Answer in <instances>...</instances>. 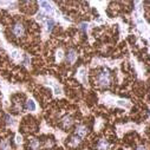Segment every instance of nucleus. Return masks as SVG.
<instances>
[{
  "label": "nucleus",
  "instance_id": "f257e3e1",
  "mask_svg": "<svg viewBox=\"0 0 150 150\" xmlns=\"http://www.w3.org/2000/svg\"><path fill=\"white\" fill-rule=\"evenodd\" d=\"M38 5H39V12L43 13L44 16L46 17H51L56 20V23L58 21L64 28H67L72 23L70 20H67L64 14L58 10V7L56 6V4L53 1H38Z\"/></svg>",
  "mask_w": 150,
  "mask_h": 150
},
{
  "label": "nucleus",
  "instance_id": "f03ea898",
  "mask_svg": "<svg viewBox=\"0 0 150 150\" xmlns=\"http://www.w3.org/2000/svg\"><path fill=\"white\" fill-rule=\"evenodd\" d=\"M98 103L99 104H105L106 106L111 108H122L127 111H129L132 108V103L129 99L120 98L117 96L111 95L110 92H98Z\"/></svg>",
  "mask_w": 150,
  "mask_h": 150
},
{
  "label": "nucleus",
  "instance_id": "7ed1b4c3",
  "mask_svg": "<svg viewBox=\"0 0 150 150\" xmlns=\"http://www.w3.org/2000/svg\"><path fill=\"white\" fill-rule=\"evenodd\" d=\"M132 20L136 24L137 31L141 37H144L146 40H149V24L145 21L143 17V3L135 1V10L132 12Z\"/></svg>",
  "mask_w": 150,
  "mask_h": 150
},
{
  "label": "nucleus",
  "instance_id": "20e7f679",
  "mask_svg": "<svg viewBox=\"0 0 150 150\" xmlns=\"http://www.w3.org/2000/svg\"><path fill=\"white\" fill-rule=\"evenodd\" d=\"M0 43H1V46L7 51L11 60L16 64H21L23 63V59H24V56H25V52L21 50V49H18V47H14L13 45H11L6 38L4 35V26L0 24Z\"/></svg>",
  "mask_w": 150,
  "mask_h": 150
},
{
  "label": "nucleus",
  "instance_id": "39448f33",
  "mask_svg": "<svg viewBox=\"0 0 150 150\" xmlns=\"http://www.w3.org/2000/svg\"><path fill=\"white\" fill-rule=\"evenodd\" d=\"M26 91L25 86L20 85V84H11L8 82H6L4 78L0 77V91H1V96H3V108L6 110L10 108V96L17 91Z\"/></svg>",
  "mask_w": 150,
  "mask_h": 150
},
{
  "label": "nucleus",
  "instance_id": "423d86ee",
  "mask_svg": "<svg viewBox=\"0 0 150 150\" xmlns=\"http://www.w3.org/2000/svg\"><path fill=\"white\" fill-rule=\"evenodd\" d=\"M38 83L45 85V86H49L51 90H52V93H53V97L54 98H64L65 97V93H64V89H63V85L52 76H39V77H35L34 78Z\"/></svg>",
  "mask_w": 150,
  "mask_h": 150
},
{
  "label": "nucleus",
  "instance_id": "0eeeda50",
  "mask_svg": "<svg viewBox=\"0 0 150 150\" xmlns=\"http://www.w3.org/2000/svg\"><path fill=\"white\" fill-rule=\"evenodd\" d=\"M33 19L35 21H38L39 24L43 25V31H42V40L45 42L47 38H49V35L51 34L52 30L56 26V20L51 17H46L44 16L43 13L38 12V13H35L33 16Z\"/></svg>",
  "mask_w": 150,
  "mask_h": 150
},
{
  "label": "nucleus",
  "instance_id": "6e6552de",
  "mask_svg": "<svg viewBox=\"0 0 150 150\" xmlns=\"http://www.w3.org/2000/svg\"><path fill=\"white\" fill-rule=\"evenodd\" d=\"M144 128H145V125H143V124L137 125L134 122H128L125 124H117L116 125V132H117V136L120 138H122L124 134H127V132H129L131 130H136L141 135H143L144 134Z\"/></svg>",
  "mask_w": 150,
  "mask_h": 150
},
{
  "label": "nucleus",
  "instance_id": "1a4fd4ad",
  "mask_svg": "<svg viewBox=\"0 0 150 150\" xmlns=\"http://www.w3.org/2000/svg\"><path fill=\"white\" fill-rule=\"evenodd\" d=\"M123 62V59H118V60H111V59H104V58H93L91 60V64H90V67H95V66H99V65H104V66H108L110 69H115L117 67L120 70V65L121 63Z\"/></svg>",
  "mask_w": 150,
  "mask_h": 150
},
{
  "label": "nucleus",
  "instance_id": "9d476101",
  "mask_svg": "<svg viewBox=\"0 0 150 150\" xmlns=\"http://www.w3.org/2000/svg\"><path fill=\"white\" fill-rule=\"evenodd\" d=\"M20 118L21 116H12L10 114H6L5 115V123H6V127L11 130H13L14 132H18V128H19V123H20Z\"/></svg>",
  "mask_w": 150,
  "mask_h": 150
},
{
  "label": "nucleus",
  "instance_id": "9b49d317",
  "mask_svg": "<svg viewBox=\"0 0 150 150\" xmlns=\"http://www.w3.org/2000/svg\"><path fill=\"white\" fill-rule=\"evenodd\" d=\"M130 62L132 64V67L135 69L136 73H137V77L138 79H145L146 76H145V70H144V66L141 62H138L132 54H130Z\"/></svg>",
  "mask_w": 150,
  "mask_h": 150
},
{
  "label": "nucleus",
  "instance_id": "f8f14e48",
  "mask_svg": "<svg viewBox=\"0 0 150 150\" xmlns=\"http://www.w3.org/2000/svg\"><path fill=\"white\" fill-rule=\"evenodd\" d=\"M74 77H76L77 81H79L85 88H90L89 85V78H88V67L85 66H79V69L77 70L76 74H74Z\"/></svg>",
  "mask_w": 150,
  "mask_h": 150
},
{
  "label": "nucleus",
  "instance_id": "ddd939ff",
  "mask_svg": "<svg viewBox=\"0 0 150 150\" xmlns=\"http://www.w3.org/2000/svg\"><path fill=\"white\" fill-rule=\"evenodd\" d=\"M97 83H98V85L100 88H108L110 85V83H111V74H110V72L106 69L98 73Z\"/></svg>",
  "mask_w": 150,
  "mask_h": 150
},
{
  "label": "nucleus",
  "instance_id": "4468645a",
  "mask_svg": "<svg viewBox=\"0 0 150 150\" xmlns=\"http://www.w3.org/2000/svg\"><path fill=\"white\" fill-rule=\"evenodd\" d=\"M109 23H110V24H112V23H118V25H120V34H121L120 40H123L125 37L128 35V33H129V27H128V25H127L125 23H123V20H122L121 18L110 19Z\"/></svg>",
  "mask_w": 150,
  "mask_h": 150
},
{
  "label": "nucleus",
  "instance_id": "2eb2a0df",
  "mask_svg": "<svg viewBox=\"0 0 150 150\" xmlns=\"http://www.w3.org/2000/svg\"><path fill=\"white\" fill-rule=\"evenodd\" d=\"M26 110H27V112H30V114H33V115L39 114V111H40V108L38 106L35 99L32 96H28V98L26 100Z\"/></svg>",
  "mask_w": 150,
  "mask_h": 150
},
{
  "label": "nucleus",
  "instance_id": "dca6fc26",
  "mask_svg": "<svg viewBox=\"0 0 150 150\" xmlns=\"http://www.w3.org/2000/svg\"><path fill=\"white\" fill-rule=\"evenodd\" d=\"M49 134H53V135L56 136V138H57V143H58V145L64 146V139L67 137V134H66V132H64V131H62V130H59V129L50 128Z\"/></svg>",
  "mask_w": 150,
  "mask_h": 150
},
{
  "label": "nucleus",
  "instance_id": "f3484780",
  "mask_svg": "<svg viewBox=\"0 0 150 150\" xmlns=\"http://www.w3.org/2000/svg\"><path fill=\"white\" fill-rule=\"evenodd\" d=\"M77 59H78V52L76 50H73V49H70L69 52H67V56H66V62L70 65H72V64L76 63Z\"/></svg>",
  "mask_w": 150,
  "mask_h": 150
},
{
  "label": "nucleus",
  "instance_id": "a211bd4d",
  "mask_svg": "<svg viewBox=\"0 0 150 150\" xmlns=\"http://www.w3.org/2000/svg\"><path fill=\"white\" fill-rule=\"evenodd\" d=\"M17 1H0V8H5V10H13L12 12H17Z\"/></svg>",
  "mask_w": 150,
  "mask_h": 150
},
{
  "label": "nucleus",
  "instance_id": "6ab92c4d",
  "mask_svg": "<svg viewBox=\"0 0 150 150\" xmlns=\"http://www.w3.org/2000/svg\"><path fill=\"white\" fill-rule=\"evenodd\" d=\"M12 32L17 37H23L25 34V27H24V25L21 23H16L13 28H12Z\"/></svg>",
  "mask_w": 150,
  "mask_h": 150
},
{
  "label": "nucleus",
  "instance_id": "aec40b11",
  "mask_svg": "<svg viewBox=\"0 0 150 150\" xmlns=\"http://www.w3.org/2000/svg\"><path fill=\"white\" fill-rule=\"evenodd\" d=\"M86 135H88V128H86L85 125H83V124L77 125V128H76V136L82 139V138H84Z\"/></svg>",
  "mask_w": 150,
  "mask_h": 150
},
{
  "label": "nucleus",
  "instance_id": "412c9836",
  "mask_svg": "<svg viewBox=\"0 0 150 150\" xmlns=\"http://www.w3.org/2000/svg\"><path fill=\"white\" fill-rule=\"evenodd\" d=\"M110 149V143L108 142L106 138H100L98 144H97V148L96 150H109Z\"/></svg>",
  "mask_w": 150,
  "mask_h": 150
},
{
  "label": "nucleus",
  "instance_id": "4be33fe9",
  "mask_svg": "<svg viewBox=\"0 0 150 150\" xmlns=\"http://www.w3.org/2000/svg\"><path fill=\"white\" fill-rule=\"evenodd\" d=\"M73 118L71 117V116H64L63 118H62V125H63V128H65V129H70L71 127H72V124H73Z\"/></svg>",
  "mask_w": 150,
  "mask_h": 150
},
{
  "label": "nucleus",
  "instance_id": "5701e85b",
  "mask_svg": "<svg viewBox=\"0 0 150 150\" xmlns=\"http://www.w3.org/2000/svg\"><path fill=\"white\" fill-rule=\"evenodd\" d=\"M104 124H105V121H104L102 117H97L96 121H95V131H96V132L100 131L102 128L104 127Z\"/></svg>",
  "mask_w": 150,
  "mask_h": 150
},
{
  "label": "nucleus",
  "instance_id": "b1692460",
  "mask_svg": "<svg viewBox=\"0 0 150 150\" xmlns=\"http://www.w3.org/2000/svg\"><path fill=\"white\" fill-rule=\"evenodd\" d=\"M56 63L57 64H59V63H62L63 60H64V58H65V53H64V50L63 49H58L57 51H56Z\"/></svg>",
  "mask_w": 150,
  "mask_h": 150
},
{
  "label": "nucleus",
  "instance_id": "393cba45",
  "mask_svg": "<svg viewBox=\"0 0 150 150\" xmlns=\"http://www.w3.org/2000/svg\"><path fill=\"white\" fill-rule=\"evenodd\" d=\"M14 142H16L17 146L19 148V150H21V148H23V143H24V138H23V135H21L20 132H16Z\"/></svg>",
  "mask_w": 150,
  "mask_h": 150
},
{
  "label": "nucleus",
  "instance_id": "a878e982",
  "mask_svg": "<svg viewBox=\"0 0 150 150\" xmlns=\"http://www.w3.org/2000/svg\"><path fill=\"white\" fill-rule=\"evenodd\" d=\"M0 150H12L11 143L7 138H4V139L0 141Z\"/></svg>",
  "mask_w": 150,
  "mask_h": 150
},
{
  "label": "nucleus",
  "instance_id": "bb28decb",
  "mask_svg": "<svg viewBox=\"0 0 150 150\" xmlns=\"http://www.w3.org/2000/svg\"><path fill=\"white\" fill-rule=\"evenodd\" d=\"M28 146H30L32 150H38L39 146H40V142L37 139V138H31V139H30V143H28Z\"/></svg>",
  "mask_w": 150,
  "mask_h": 150
},
{
  "label": "nucleus",
  "instance_id": "cd10ccee",
  "mask_svg": "<svg viewBox=\"0 0 150 150\" xmlns=\"http://www.w3.org/2000/svg\"><path fill=\"white\" fill-rule=\"evenodd\" d=\"M27 70H31L32 69V66H31V57H30V54H27V53H25V56H24V59H23V63H21Z\"/></svg>",
  "mask_w": 150,
  "mask_h": 150
},
{
  "label": "nucleus",
  "instance_id": "c85d7f7f",
  "mask_svg": "<svg viewBox=\"0 0 150 150\" xmlns=\"http://www.w3.org/2000/svg\"><path fill=\"white\" fill-rule=\"evenodd\" d=\"M79 143H81V138L77 137V136H73V137H71L69 145H70V146H77Z\"/></svg>",
  "mask_w": 150,
  "mask_h": 150
},
{
  "label": "nucleus",
  "instance_id": "c756f323",
  "mask_svg": "<svg viewBox=\"0 0 150 150\" xmlns=\"http://www.w3.org/2000/svg\"><path fill=\"white\" fill-rule=\"evenodd\" d=\"M81 109H82V112H83V115H89V114H90V112H89V109H88V108H85L83 103L81 104Z\"/></svg>",
  "mask_w": 150,
  "mask_h": 150
},
{
  "label": "nucleus",
  "instance_id": "7c9ffc66",
  "mask_svg": "<svg viewBox=\"0 0 150 150\" xmlns=\"http://www.w3.org/2000/svg\"><path fill=\"white\" fill-rule=\"evenodd\" d=\"M45 146H46V148H52V146H53V142H52L51 139H47V141L45 142Z\"/></svg>",
  "mask_w": 150,
  "mask_h": 150
},
{
  "label": "nucleus",
  "instance_id": "2f4dec72",
  "mask_svg": "<svg viewBox=\"0 0 150 150\" xmlns=\"http://www.w3.org/2000/svg\"><path fill=\"white\" fill-rule=\"evenodd\" d=\"M136 150H146V149H145V146H144V145H138Z\"/></svg>",
  "mask_w": 150,
  "mask_h": 150
},
{
  "label": "nucleus",
  "instance_id": "473e14b6",
  "mask_svg": "<svg viewBox=\"0 0 150 150\" xmlns=\"http://www.w3.org/2000/svg\"><path fill=\"white\" fill-rule=\"evenodd\" d=\"M124 150H130V149H129V148H127V149H124Z\"/></svg>",
  "mask_w": 150,
  "mask_h": 150
},
{
  "label": "nucleus",
  "instance_id": "72a5a7b5",
  "mask_svg": "<svg viewBox=\"0 0 150 150\" xmlns=\"http://www.w3.org/2000/svg\"><path fill=\"white\" fill-rule=\"evenodd\" d=\"M85 150H86V149H85Z\"/></svg>",
  "mask_w": 150,
  "mask_h": 150
}]
</instances>
